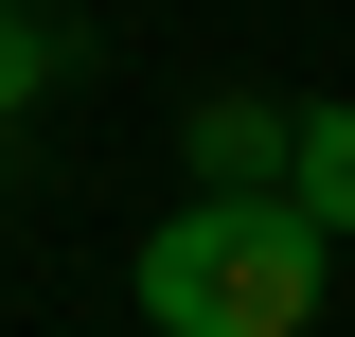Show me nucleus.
Masks as SVG:
<instances>
[{
	"label": "nucleus",
	"mask_w": 355,
	"mask_h": 337,
	"mask_svg": "<svg viewBox=\"0 0 355 337\" xmlns=\"http://www.w3.org/2000/svg\"><path fill=\"white\" fill-rule=\"evenodd\" d=\"M284 213H302L320 249H355V107H302V142H284Z\"/></svg>",
	"instance_id": "nucleus-3"
},
{
	"label": "nucleus",
	"mask_w": 355,
	"mask_h": 337,
	"mask_svg": "<svg viewBox=\"0 0 355 337\" xmlns=\"http://www.w3.org/2000/svg\"><path fill=\"white\" fill-rule=\"evenodd\" d=\"M320 231L284 196H178L160 231H142V266H125V302L160 337H302L320 320Z\"/></svg>",
	"instance_id": "nucleus-1"
},
{
	"label": "nucleus",
	"mask_w": 355,
	"mask_h": 337,
	"mask_svg": "<svg viewBox=\"0 0 355 337\" xmlns=\"http://www.w3.org/2000/svg\"><path fill=\"white\" fill-rule=\"evenodd\" d=\"M178 142H196V196H284V142H302V107H266V89H214Z\"/></svg>",
	"instance_id": "nucleus-2"
},
{
	"label": "nucleus",
	"mask_w": 355,
	"mask_h": 337,
	"mask_svg": "<svg viewBox=\"0 0 355 337\" xmlns=\"http://www.w3.org/2000/svg\"><path fill=\"white\" fill-rule=\"evenodd\" d=\"M53 71H71V18L53 0H0V142H18V107H53Z\"/></svg>",
	"instance_id": "nucleus-4"
}]
</instances>
